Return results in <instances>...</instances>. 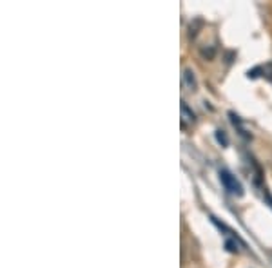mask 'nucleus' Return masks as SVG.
I'll return each instance as SVG.
<instances>
[{
  "label": "nucleus",
  "mask_w": 272,
  "mask_h": 268,
  "mask_svg": "<svg viewBox=\"0 0 272 268\" xmlns=\"http://www.w3.org/2000/svg\"><path fill=\"white\" fill-rule=\"evenodd\" d=\"M220 179H222L223 187H225L231 194H236V196H242L243 194V189H242V185H240V181H238L229 170H220Z\"/></svg>",
  "instance_id": "obj_1"
},
{
  "label": "nucleus",
  "mask_w": 272,
  "mask_h": 268,
  "mask_svg": "<svg viewBox=\"0 0 272 268\" xmlns=\"http://www.w3.org/2000/svg\"><path fill=\"white\" fill-rule=\"evenodd\" d=\"M225 249L229 250V252H238V245L232 241V239H227L225 241Z\"/></svg>",
  "instance_id": "obj_5"
},
{
  "label": "nucleus",
  "mask_w": 272,
  "mask_h": 268,
  "mask_svg": "<svg viewBox=\"0 0 272 268\" xmlns=\"http://www.w3.org/2000/svg\"><path fill=\"white\" fill-rule=\"evenodd\" d=\"M216 138H218V141L223 145V147H227V145H229V139H227L225 131H216Z\"/></svg>",
  "instance_id": "obj_4"
},
{
  "label": "nucleus",
  "mask_w": 272,
  "mask_h": 268,
  "mask_svg": "<svg viewBox=\"0 0 272 268\" xmlns=\"http://www.w3.org/2000/svg\"><path fill=\"white\" fill-rule=\"evenodd\" d=\"M194 122H196V115L189 109L185 102H181V127H185L187 124H194Z\"/></svg>",
  "instance_id": "obj_2"
},
{
  "label": "nucleus",
  "mask_w": 272,
  "mask_h": 268,
  "mask_svg": "<svg viewBox=\"0 0 272 268\" xmlns=\"http://www.w3.org/2000/svg\"><path fill=\"white\" fill-rule=\"evenodd\" d=\"M183 84L191 91H196V78H194V73L191 69H185V73H183Z\"/></svg>",
  "instance_id": "obj_3"
}]
</instances>
